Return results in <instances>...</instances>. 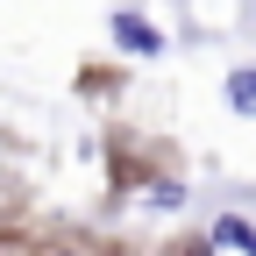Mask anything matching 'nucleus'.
Returning a JSON list of instances; mask_svg holds the SVG:
<instances>
[{"mask_svg":"<svg viewBox=\"0 0 256 256\" xmlns=\"http://www.w3.org/2000/svg\"><path fill=\"white\" fill-rule=\"evenodd\" d=\"M142 206H150V214H178V206H185V178L156 171V178H150V192H142Z\"/></svg>","mask_w":256,"mask_h":256,"instance_id":"nucleus-4","label":"nucleus"},{"mask_svg":"<svg viewBox=\"0 0 256 256\" xmlns=\"http://www.w3.org/2000/svg\"><path fill=\"white\" fill-rule=\"evenodd\" d=\"M220 100H228L235 114H249V121H256V57H249V64H235V72L220 78Z\"/></svg>","mask_w":256,"mask_h":256,"instance_id":"nucleus-3","label":"nucleus"},{"mask_svg":"<svg viewBox=\"0 0 256 256\" xmlns=\"http://www.w3.org/2000/svg\"><path fill=\"white\" fill-rule=\"evenodd\" d=\"M43 256H78V242H50V249H43Z\"/></svg>","mask_w":256,"mask_h":256,"instance_id":"nucleus-5","label":"nucleus"},{"mask_svg":"<svg viewBox=\"0 0 256 256\" xmlns=\"http://www.w3.org/2000/svg\"><path fill=\"white\" fill-rule=\"evenodd\" d=\"M107 36H114L128 57H164V28H156V22L136 8V0H121V8L107 14Z\"/></svg>","mask_w":256,"mask_h":256,"instance_id":"nucleus-1","label":"nucleus"},{"mask_svg":"<svg viewBox=\"0 0 256 256\" xmlns=\"http://www.w3.org/2000/svg\"><path fill=\"white\" fill-rule=\"evenodd\" d=\"M206 242L214 249H235V256H256V220L249 214H220L214 228H206Z\"/></svg>","mask_w":256,"mask_h":256,"instance_id":"nucleus-2","label":"nucleus"}]
</instances>
